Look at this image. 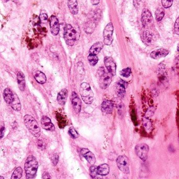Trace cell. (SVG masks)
Masks as SVG:
<instances>
[{"instance_id": "obj_30", "label": "cell", "mask_w": 179, "mask_h": 179, "mask_svg": "<svg viewBox=\"0 0 179 179\" xmlns=\"http://www.w3.org/2000/svg\"><path fill=\"white\" fill-rule=\"evenodd\" d=\"M56 118L59 124V127L60 128H63L66 126V119L65 116H63V115L60 114L59 112L56 113Z\"/></svg>"}, {"instance_id": "obj_41", "label": "cell", "mask_w": 179, "mask_h": 179, "mask_svg": "<svg viewBox=\"0 0 179 179\" xmlns=\"http://www.w3.org/2000/svg\"><path fill=\"white\" fill-rule=\"evenodd\" d=\"M141 3V0H133V5L136 9H138Z\"/></svg>"}, {"instance_id": "obj_47", "label": "cell", "mask_w": 179, "mask_h": 179, "mask_svg": "<svg viewBox=\"0 0 179 179\" xmlns=\"http://www.w3.org/2000/svg\"><path fill=\"white\" fill-rule=\"evenodd\" d=\"M38 146L39 147L42 148V147L43 146V142L41 141H38Z\"/></svg>"}, {"instance_id": "obj_26", "label": "cell", "mask_w": 179, "mask_h": 179, "mask_svg": "<svg viewBox=\"0 0 179 179\" xmlns=\"http://www.w3.org/2000/svg\"><path fill=\"white\" fill-rule=\"evenodd\" d=\"M95 27H96L95 21L94 20H92L86 23L84 27V30L87 33L91 34L94 31Z\"/></svg>"}, {"instance_id": "obj_49", "label": "cell", "mask_w": 179, "mask_h": 179, "mask_svg": "<svg viewBox=\"0 0 179 179\" xmlns=\"http://www.w3.org/2000/svg\"><path fill=\"white\" fill-rule=\"evenodd\" d=\"M177 51H178V52H179V44H178V45H177Z\"/></svg>"}, {"instance_id": "obj_24", "label": "cell", "mask_w": 179, "mask_h": 179, "mask_svg": "<svg viewBox=\"0 0 179 179\" xmlns=\"http://www.w3.org/2000/svg\"><path fill=\"white\" fill-rule=\"evenodd\" d=\"M3 97L6 103L11 104L14 97V93L12 92L9 88H6L3 93Z\"/></svg>"}, {"instance_id": "obj_12", "label": "cell", "mask_w": 179, "mask_h": 179, "mask_svg": "<svg viewBox=\"0 0 179 179\" xmlns=\"http://www.w3.org/2000/svg\"><path fill=\"white\" fill-rule=\"evenodd\" d=\"M104 64L107 68V71L112 76H115L116 71V66L113 58L110 57H106L104 59Z\"/></svg>"}, {"instance_id": "obj_14", "label": "cell", "mask_w": 179, "mask_h": 179, "mask_svg": "<svg viewBox=\"0 0 179 179\" xmlns=\"http://www.w3.org/2000/svg\"><path fill=\"white\" fill-rule=\"evenodd\" d=\"M71 101H72V106L75 112L77 114H79L80 112L81 108V101L78 95L75 92L72 93Z\"/></svg>"}, {"instance_id": "obj_8", "label": "cell", "mask_w": 179, "mask_h": 179, "mask_svg": "<svg viewBox=\"0 0 179 179\" xmlns=\"http://www.w3.org/2000/svg\"><path fill=\"white\" fill-rule=\"evenodd\" d=\"M114 31L113 24L109 23L106 26L103 32L104 43L105 45H110L113 42V33Z\"/></svg>"}, {"instance_id": "obj_9", "label": "cell", "mask_w": 179, "mask_h": 179, "mask_svg": "<svg viewBox=\"0 0 179 179\" xmlns=\"http://www.w3.org/2000/svg\"><path fill=\"white\" fill-rule=\"evenodd\" d=\"M149 152V147L146 144H137L135 147V152L139 158L145 161L147 160Z\"/></svg>"}, {"instance_id": "obj_11", "label": "cell", "mask_w": 179, "mask_h": 179, "mask_svg": "<svg viewBox=\"0 0 179 179\" xmlns=\"http://www.w3.org/2000/svg\"><path fill=\"white\" fill-rule=\"evenodd\" d=\"M128 86L127 82L120 79L116 85V93L119 98H123L125 94V90Z\"/></svg>"}, {"instance_id": "obj_42", "label": "cell", "mask_w": 179, "mask_h": 179, "mask_svg": "<svg viewBox=\"0 0 179 179\" xmlns=\"http://www.w3.org/2000/svg\"><path fill=\"white\" fill-rule=\"evenodd\" d=\"M58 161V156L57 155H54V157L52 158V162L55 166L57 164Z\"/></svg>"}, {"instance_id": "obj_7", "label": "cell", "mask_w": 179, "mask_h": 179, "mask_svg": "<svg viewBox=\"0 0 179 179\" xmlns=\"http://www.w3.org/2000/svg\"><path fill=\"white\" fill-rule=\"evenodd\" d=\"M117 165L118 169L124 174L129 173V161L125 155H120L117 159Z\"/></svg>"}, {"instance_id": "obj_19", "label": "cell", "mask_w": 179, "mask_h": 179, "mask_svg": "<svg viewBox=\"0 0 179 179\" xmlns=\"http://www.w3.org/2000/svg\"><path fill=\"white\" fill-rule=\"evenodd\" d=\"M113 107H114V103L112 101L106 100L104 101L102 104V111L106 114L112 113L113 111Z\"/></svg>"}, {"instance_id": "obj_3", "label": "cell", "mask_w": 179, "mask_h": 179, "mask_svg": "<svg viewBox=\"0 0 179 179\" xmlns=\"http://www.w3.org/2000/svg\"><path fill=\"white\" fill-rule=\"evenodd\" d=\"M80 93L83 101L87 104H91L94 99V93L90 85L87 82H83L80 87Z\"/></svg>"}, {"instance_id": "obj_43", "label": "cell", "mask_w": 179, "mask_h": 179, "mask_svg": "<svg viewBox=\"0 0 179 179\" xmlns=\"http://www.w3.org/2000/svg\"><path fill=\"white\" fill-rule=\"evenodd\" d=\"M4 133H5V128L4 127H1V138L3 137Z\"/></svg>"}, {"instance_id": "obj_35", "label": "cell", "mask_w": 179, "mask_h": 179, "mask_svg": "<svg viewBox=\"0 0 179 179\" xmlns=\"http://www.w3.org/2000/svg\"><path fill=\"white\" fill-rule=\"evenodd\" d=\"M131 74V70L129 67L126 68L120 71V74L121 76L124 77H129Z\"/></svg>"}, {"instance_id": "obj_16", "label": "cell", "mask_w": 179, "mask_h": 179, "mask_svg": "<svg viewBox=\"0 0 179 179\" xmlns=\"http://www.w3.org/2000/svg\"><path fill=\"white\" fill-rule=\"evenodd\" d=\"M169 53V50L166 49H158L150 53V57L154 60H159L167 56Z\"/></svg>"}, {"instance_id": "obj_39", "label": "cell", "mask_w": 179, "mask_h": 179, "mask_svg": "<svg viewBox=\"0 0 179 179\" xmlns=\"http://www.w3.org/2000/svg\"><path fill=\"white\" fill-rule=\"evenodd\" d=\"M39 19L42 22H46L48 20V15L46 13V12L43 11L41 12L40 15H39Z\"/></svg>"}, {"instance_id": "obj_18", "label": "cell", "mask_w": 179, "mask_h": 179, "mask_svg": "<svg viewBox=\"0 0 179 179\" xmlns=\"http://www.w3.org/2000/svg\"><path fill=\"white\" fill-rule=\"evenodd\" d=\"M41 124L43 129L46 130L53 131L55 130V126L51 121V120L47 116H43L41 119Z\"/></svg>"}, {"instance_id": "obj_4", "label": "cell", "mask_w": 179, "mask_h": 179, "mask_svg": "<svg viewBox=\"0 0 179 179\" xmlns=\"http://www.w3.org/2000/svg\"><path fill=\"white\" fill-rule=\"evenodd\" d=\"M98 82L102 89L107 88L112 81V75L107 71H106L103 67H100L98 70Z\"/></svg>"}, {"instance_id": "obj_48", "label": "cell", "mask_w": 179, "mask_h": 179, "mask_svg": "<svg viewBox=\"0 0 179 179\" xmlns=\"http://www.w3.org/2000/svg\"><path fill=\"white\" fill-rule=\"evenodd\" d=\"M2 2H4V3H5V2H7L9 1V0H2Z\"/></svg>"}, {"instance_id": "obj_10", "label": "cell", "mask_w": 179, "mask_h": 179, "mask_svg": "<svg viewBox=\"0 0 179 179\" xmlns=\"http://www.w3.org/2000/svg\"><path fill=\"white\" fill-rule=\"evenodd\" d=\"M158 78L161 84L165 85L168 82V75L165 66L161 64L158 68Z\"/></svg>"}, {"instance_id": "obj_33", "label": "cell", "mask_w": 179, "mask_h": 179, "mask_svg": "<svg viewBox=\"0 0 179 179\" xmlns=\"http://www.w3.org/2000/svg\"><path fill=\"white\" fill-rule=\"evenodd\" d=\"M88 59L89 60V63L92 66L95 65L96 64L98 63V58L96 55L91 54H89L88 57Z\"/></svg>"}, {"instance_id": "obj_31", "label": "cell", "mask_w": 179, "mask_h": 179, "mask_svg": "<svg viewBox=\"0 0 179 179\" xmlns=\"http://www.w3.org/2000/svg\"><path fill=\"white\" fill-rule=\"evenodd\" d=\"M164 10L163 8H158L155 12L156 19L157 21H160L164 17Z\"/></svg>"}, {"instance_id": "obj_38", "label": "cell", "mask_w": 179, "mask_h": 179, "mask_svg": "<svg viewBox=\"0 0 179 179\" xmlns=\"http://www.w3.org/2000/svg\"><path fill=\"white\" fill-rule=\"evenodd\" d=\"M69 134L71 136V137L72 138H73V139L77 138L79 137V134L77 133V131L73 127H71V128H70V129H69Z\"/></svg>"}, {"instance_id": "obj_6", "label": "cell", "mask_w": 179, "mask_h": 179, "mask_svg": "<svg viewBox=\"0 0 179 179\" xmlns=\"http://www.w3.org/2000/svg\"><path fill=\"white\" fill-rule=\"evenodd\" d=\"M141 22L142 25L146 30H149L153 26V17L150 12L147 9H145L142 11Z\"/></svg>"}, {"instance_id": "obj_32", "label": "cell", "mask_w": 179, "mask_h": 179, "mask_svg": "<svg viewBox=\"0 0 179 179\" xmlns=\"http://www.w3.org/2000/svg\"><path fill=\"white\" fill-rule=\"evenodd\" d=\"M23 170L20 167H18L15 169L12 175L11 179H20L22 176Z\"/></svg>"}, {"instance_id": "obj_23", "label": "cell", "mask_w": 179, "mask_h": 179, "mask_svg": "<svg viewBox=\"0 0 179 179\" xmlns=\"http://www.w3.org/2000/svg\"><path fill=\"white\" fill-rule=\"evenodd\" d=\"M17 82H18L20 90L21 91H24L25 88L26 82H25V76L22 71H19V73H17Z\"/></svg>"}, {"instance_id": "obj_13", "label": "cell", "mask_w": 179, "mask_h": 179, "mask_svg": "<svg viewBox=\"0 0 179 179\" xmlns=\"http://www.w3.org/2000/svg\"><path fill=\"white\" fill-rule=\"evenodd\" d=\"M50 27L52 33L54 35H57L60 30V25L58 20L54 15H52L50 17Z\"/></svg>"}, {"instance_id": "obj_46", "label": "cell", "mask_w": 179, "mask_h": 179, "mask_svg": "<svg viewBox=\"0 0 179 179\" xmlns=\"http://www.w3.org/2000/svg\"><path fill=\"white\" fill-rule=\"evenodd\" d=\"M13 1L15 2V3L17 4H20L22 2L23 0H13Z\"/></svg>"}, {"instance_id": "obj_20", "label": "cell", "mask_w": 179, "mask_h": 179, "mask_svg": "<svg viewBox=\"0 0 179 179\" xmlns=\"http://www.w3.org/2000/svg\"><path fill=\"white\" fill-rule=\"evenodd\" d=\"M68 95V92L66 89H63L57 96L58 103L61 106H63L66 103Z\"/></svg>"}, {"instance_id": "obj_21", "label": "cell", "mask_w": 179, "mask_h": 179, "mask_svg": "<svg viewBox=\"0 0 179 179\" xmlns=\"http://www.w3.org/2000/svg\"><path fill=\"white\" fill-rule=\"evenodd\" d=\"M113 103L115 106L116 107L117 111H118V114L120 116H123L124 115V112H125V106L124 104L122 101L120 100V98H115L113 100Z\"/></svg>"}, {"instance_id": "obj_45", "label": "cell", "mask_w": 179, "mask_h": 179, "mask_svg": "<svg viewBox=\"0 0 179 179\" xmlns=\"http://www.w3.org/2000/svg\"><path fill=\"white\" fill-rule=\"evenodd\" d=\"M43 179H49V178H51V177H50V175L48 173L45 172V173L43 174Z\"/></svg>"}, {"instance_id": "obj_29", "label": "cell", "mask_w": 179, "mask_h": 179, "mask_svg": "<svg viewBox=\"0 0 179 179\" xmlns=\"http://www.w3.org/2000/svg\"><path fill=\"white\" fill-rule=\"evenodd\" d=\"M109 167L107 164H103L98 167V175H106L109 174Z\"/></svg>"}, {"instance_id": "obj_27", "label": "cell", "mask_w": 179, "mask_h": 179, "mask_svg": "<svg viewBox=\"0 0 179 179\" xmlns=\"http://www.w3.org/2000/svg\"><path fill=\"white\" fill-rule=\"evenodd\" d=\"M34 77L36 80L39 84H45L46 82V76L41 71H36L34 73Z\"/></svg>"}, {"instance_id": "obj_5", "label": "cell", "mask_w": 179, "mask_h": 179, "mask_svg": "<svg viewBox=\"0 0 179 179\" xmlns=\"http://www.w3.org/2000/svg\"><path fill=\"white\" fill-rule=\"evenodd\" d=\"M77 33L76 30L70 24H66L64 29V38L66 43L69 46L74 45Z\"/></svg>"}, {"instance_id": "obj_40", "label": "cell", "mask_w": 179, "mask_h": 179, "mask_svg": "<svg viewBox=\"0 0 179 179\" xmlns=\"http://www.w3.org/2000/svg\"><path fill=\"white\" fill-rule=\"evenodd\" d=\"M174 32L176 34L179 35V16L175 21L174 24Z\"/></svg>"}, {"instance_id": "obj_25", "label": "cell", "mask_w": 179, "mask_h": 179, "mask_svg": "<svg viewBox=\"0 0 179 179\" xmlns=\"http://www.w3.org/2000/svg\"><path fill=\"white\" fill-rule=\"evenodd\" d=\"M103 47V44L99 42L95 43L91 46L89 50V53L91 54L98 55Z\"/></svg>"}, {"instance_id": "obj_37", "label": "cell", "mask_w": 179, "mask_h": 179, "mask_svg": "<svg viewBox=\"0 0 179 179\" xmlns=\"http://www.w3.org/2000/svg\"><path fill=\"white\" fill-rule=\"evenodd\" d=\"M173 1L174 0H161L163 8L166 9L170 8L173 4Z\"/></svg>"}, {"instance_id": "obj_17", "label": "cell", "mask_w": 179, "mask_h": 179, "mask_svg": "<svg viewBox=\"0 0 179 179\" xmlns=\"http://www.w3.org/2000/svg\"><path fill=\"white\" fill-rule=\"evenodd\" d=\"M81 152L83 157L86 159V160L90 164L93 165L96 162V159L95 155L89 149L86 148H83L81 150Z\"/></svg>"}, {"instance_id": "obj_1", "label": "cell", "mask_w": 179, "mask_h": 179, "mask_svg": "<svg viewBox=\"0 0 179 179\" xmlns=\"http://www.w3.org/2000/svg\"><path fill=\"white\" fill-rule=\"evenodd\" d=\"M38 166V162L35 157L33 156L28 157L25 163V170L27 179H33L35 177Z\"/></svg>"}, {"instance_id": "obj_22", "label": "cell", "mask_w": 179, "mask_h": 179, "mask_svg": "<svg viewBox=\"0 0 179 179\" xmlns=\"http://www.w3.org/2000/svg\"><path fill=\"white\" fill-rule=\"evenodd\" d=\"M68 5L70 12L72 14L76 15L78 14L79 8L77 0H68Z\"/></svg>"}, {"instance_id": "obj_15", "label": "cell", "mask_w": 179, "mask_h": 179, "mask_svg": "<svg viewBox=\"0 0 179 179\" xmlns=\"http://www.w3.org/2000/svg\"><path fill=\"white\" fill-rule=\"evenodd\" d=\"M142 42L147 46L152 45L153 41V34L149 30H145L141 34Z\"/></svg>"}, {"instance_id": "obj_36", "label": "cell", "mask_w": 179, "mask_h": 179, "mask_svg": "<svg viewBox=\"0 0 179 179\" xmlns=\"http://www.w3.org/2000/svg\"><path fill=\"white\" fill-rule=\"evenodd\" d=\"M90 174L91 177L92 178L96 177V175L98 174V167L96 166H91L90 168Z\"/></svg>"}, {"instance_id": "obj_34", "label": "cell", "mask_w": 179, "mask_h": 179, "mask_svg": "<svg viewBox=\"0 0 179 179\" xmlns=\"http://www.w3.org/2000/svg\"><path fill=\"white\" fill-rule=\"evenodd\" d=\"M143 124H144V127L145 128V130L147 132H149L150 131H151L152 126V122L150 121L149 120L145 118L143 119Z\"/></svg>"}, {"instance_id": "obj_2", "label": "cell", "mask_w": 179, "mask_h": 179, "mask_svg": "<svg viewBox=\"0 0 179 179\" xmlns=\"http://www.w3.org/2000/svg\"><path fill=\"white\" fill-rule=\"evenodd\" d=\"M24 121L27 128L30 133L36 138L41 135V129L38 123L32 116L27 115L24 116Z\"/></svg>"}, {"instance_id": "obj_50", "label": "cell", "mask_w": 179, "mask_h": 179, "mask_svg": "<svg viewBox=\"0 0 179 179\" xmlns=\"http://www.w3.org/2000/svg\"><path fill=\"white\" fill-rule=\"evenodd\" d=\"M4 179V177H2V176H1V179Z\"/></svg>"}, {"instance_id": "obj_28", "label": "cell", "mask_w": 179, "mask_h": 179, "mask_svg": "<svg viewBox=\"0 0 179 179\" xmlns=\"http://www.w3.org/2000/svg\"><path fill=\"white\" fill-rule=\"evenodd\" d=\"M12 108L17 111H20L21 110V104H20V100L19 99L18 96L17 94L14 93V97L12 102L10 104Z\"/></svg>"}, {"instance_id": "obj_44", "label": "cell", "mask_w": 179, "mask_h": 179, "mask_svg": "<svg viewBox=\"0 0 179 179\" xmlns=\"http://www.w3.org/2000/svg\"><path fill=\"white\" fill-rule=\"evenodd\" d=\"M91 3L93 5H98L99 3L100 0H91Z\"/></svg>"}]
</instances>
